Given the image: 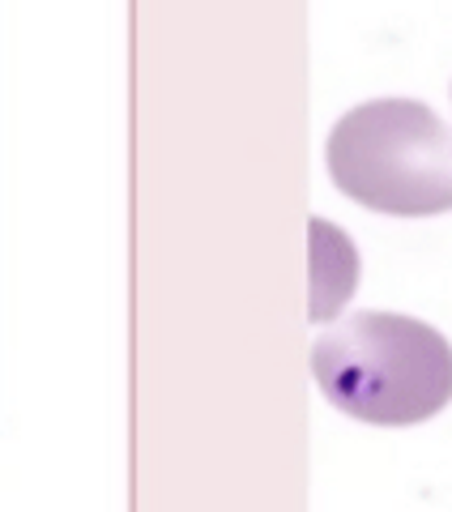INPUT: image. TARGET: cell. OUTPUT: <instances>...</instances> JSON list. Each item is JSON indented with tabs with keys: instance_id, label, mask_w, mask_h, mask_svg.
<instances>
[{
	"instance_id": "obj_1",
	"label": "cell",
	"mask_w": 452,
	"mask_h": 512,
	"mask_svg": "<svg viewBox=\"0 0 452 512\" xmlns=\"http://www.w3.org/2000/svg\"><path fill=\"white\" fill-rule=\"evenodd\" d=\"M312 376L354 423L418 427L452 402V342L418 316L354 312L312 342Z\"/></svg>"
},
{
	"instance_id": "obj_2",
	"label": "cell",
	"mask_w": 452,
	"mask_h": 512,
	"mask_svg": "<svg viewBox=\"0 0 452 512\" xmlns=\"http://www.w3.org/2000/svg\"><path fill=\"white\" fill-rule=\"evenodd\" d=\"M333 188L389 218L452 210V133L418 99H367L333 124L325 141Z\"/></svg>"
},
{
	"instance_id": "obj_3",
	"label": "cell",
	"mask_w": 452,
	"mask_h": 512,
	"mask_svg": "<svg viewBox=\"0 0 452 512\" xmlns=\"http://www.w3.org/2000/svg\"><path fill=\"white\" fill-rule=\"evenodd\" d=\"M354 282H359V252L350 235L325 218H312V325H325L342 312Z\"/></svg>"
}]
</instances>
